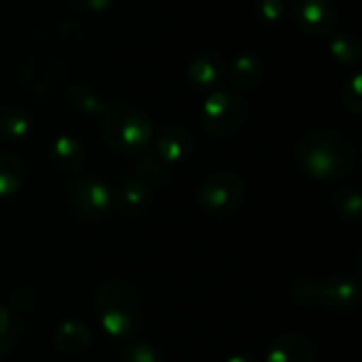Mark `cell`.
I'll use <instances>...</instances> for the list:
<instances>
[{"mask_svg":"<svg viewBox=\"0 0 362 362\" xmlns=\"http://www.w3.org/2000/svg\"><path fill=\"white\" fill-rule=\"evenodd\" d=\"M335 212L350 225H358L362 221V197L356 185H346L335 191L333 195Z\"/></svg>","mask_w":362,"mask_h":362,"instance_id":"18","label":"cell"},{"mask_svg":"<svg viewBox=\"0 0 362 362\" xmlns=\"http://www.w3.org/2000/svg\"><path fill=\"white\" fill-rule=\"evenodd\" d=\"M361 74H354L350 83L344 87V106L352 110L354 115H361L362 110V93H361Z\"/></svg>","mask_w":362,"mask_h":362,"instance_id":"24","label":"cell"},{"mask_svg":"<svg viewBox=\"0 0 362 362\" xmlns=\"http://www.w3.org/2000/svg\"><path fill=\"white\" fill-rule=\"evenodd\" d=\"M227 362H257L255 358L246 356V354H233L231 358H227Z\"/></svg>","mask_w":362,"mask_h":362,"instance_id":"29","label":"cell"},{"mask_svg":"<svg viewBox=\"0 0 362 362\" xmlns=\"http://www.w3.org/2000/svg\"><path fill=\"white\" fill-rule=\"evenodd\" d=\"M34 305H36V291L34 288L23 286L13 295V301H11L13 312H30Z\"/></svg>","mask_w":362,"mask_h":362,"instance_id":"27","label":"cell"},{"mask_svg":"<svg viewBox=\"0 0 362 362\" xmlns=\"http://www.w3.org/2000/svg\"><path fill=\"white\" fill-rule=\"evenodd\" d=\"M246 117H248V104L240 93L229 89L210 93L202 110L204 129L218 140L235 136L244 127Z\"/></svg>","mask_w":362,"mask_h":362,"instance_id":"4","label":"cell"},{"mask_svg":"<svg viewBox=\"0 0 362 362\" xmlns=\"http://www.w3.org/2000/svg\"><path fill=\"white\" fill-rule=\"evenodd\" d=\"M91 331L78 320H66L53 333V344L64 354H81L91 346Z\"/></svg>","mask_w":362,"mask_h":362,"instance_id":"13","label":"cell"},{"mask_svg":"<svg viewBox=\"0 0 362 362\" xmlns=\"http://www.w3.org/2000/svg\"><path fill=\"white\" fill-rule=\"evenodd\" d=\"M295 159L310 178L333 182L346 178L354 170L356 151L341 132L314 127L299 138L295 146Z\"/></svg>","mask_w":362,"mask_h":362,"instance_id":"1","label":"cell"},{"mask_svg":"<svg viewBox=\"0 0 362 362\" xmlns=\"http://www.w3.org/2000/svg\"><path fill=\"white\" fill-rule=\"evenodd\" d=\"M293 21L303 34H331L337 23V4L335 0H293Z\"/></svg>","mask_w":362,"mask_h":362,"instance_id":"8","label":"cell"},{"mask_svg":"<svg viewBox=\"0 0 362 362\" xmlns=\"http://www.w3.org/2000/svg\"><path fill=\"white\" fill-rule=\"evenodd\" d=\"M361 282L354 276L333 274L316 286V301L331 314H352L361 303Z\"/></svg>","mask_w":362,"mask_h":362,"instance_id":"7","label":"cell"},{"mask_svg":"<svg viewBox=\"0 0 362 362\" xmlns=\"http://www.w3.org/2000/svg\"><path fill=\"white\" fill-rule=\"evenodd\" d=\"M68 204L81 221H102L110 214L115 195L104 180L83 176L68 187Z\"/></svg>","mask_w":362,"mask_h":362,"instance_id":"6","label":"cell"},{"mask_svg":"<svg viewBox=\"0 0 362 362\" xmlns=\"http://www.w3.org/2000/svg\"><path fill=\"white\" fill-rule=\"evenodd\" d=\"M115 202H117V208L121 210L123 216L140 218L148 212V208L153 204L151 185L142 176H132L119 187Z\"/></svg>","mask_w":362,"mask_h":362,"instance_id":"10","label":"cell"},{"mask_svg":"<svg viewBox=\"0 0 362 362\" xmlns=\"http://www.w3.org/2000/svg\"><path fill=\"white\" fill-rule=\"evenodd\" d=\"M227 76L240 89H255L263 81V62L252 53H240L229 64Z\"/></svg>","mask_w":362,"mask_h":362,"instance_id":"15","label":"cell"},{"mask_svg":"<svg viewBox=\"0 0 362 362\" xmlns=\"http://www.w3.org/2000/svg\"><path fill=\"white\" fill-rule=\"evenodd\" d=\"M32 117L28 110L19 108V106H8L4 110H0V138L17 142L30 136L32 132Z\"/></svg>","mask_w":362,"mask_h":362,"instance_id":"16","label":"cell"},{"mask_svg":"<svg viewBox=\"0 0 362 362\" xmlns=\"http://www.w3.org/2000/svg\"><path fill=\"white\" fill-rule=\"evenodd\" d=\"M66 95H68L70 104H72L78 112H83V115L102 117V112H104L106 106H108V104L104 102L102 95H98L93 89H89V87H85V85H74V87H70V89L66 91Z\"/></svg>","mask_w":362,"mask_h":362,"instance_id":"19","label":"cell"},{"mask_svg":"<svg viewBox=\"0 0 362 362\" xmlns=\"http://www.w3.org/2000/svg\"><path fill=\"white\" fill-rule=\"evenodd\" d=\"M195 151V140L191 132L182 125H165L159 129L155 140V155L165 165H178L185 163Z\"/></svg>","mask_w":362,"mask_h":362,"instance_id":"9","label":"cell"},{"mask_svg":"<svg viewBox=\"0 0 362 362\" xmlns=\"http://www.w3.org/2000/svg\"><path fill=\"white\" fill-rule=\"evenodd\" d=\"M257 13L263 21L276 23L284 15V0H259L257 2Z\"/></svg>","mask_w":362,"mask_h":362,"instance_id":"25","label":"cell"},{"mask_svg":"<svg viewBox=\"0 0 362 362\" xmlns=\"http://www.w3.org/2000/svg\"><path fill=\"white\" fill-rule=\"evenodd\" d=\"M138 165H140V172L144 174L142 178H144L146 182H148V180H153V182H163V180L168 178L170 165H165V163L155 155V151L142 155V159H140Z\"/></svg>","mask_w":362,"mask_h":362,"instance_id":"23","label":"cell"},{"mask_svg":"<svg viewBox=\"0 0 362 362\" xmlns=\"http://www.w3.org/2000/svg\"><path fill=\"white\" fill-rule=\"evenodd\" d=\"M93 303L100 325L108 335L117 339H127L140 333L144 322L142 301L129 282L119 278L102 282L95 291Z\"/></svg>","mask_w":362,"mask_h":362,"instance_id":"2","label":"cell"},{"mask_svg":"<svg viewBox=\"0 0 362 362\" xmlns=\"http://www.w3.org/2000/svg\"><path fill=\"white\" fill-rule=\"evenodd\" d=\"M293 301L301 305H310L316 301V284L312 280H299L293 284Z\"/></svg>","mask_w":362,"mask_h":362,"instance_id":"26","label":"cell"},{"mask_svg":"<svg viewBox=\"0 0 362 362\" xmlns=\"http://www.w3.org/2000/svg\"><path fill=\"white\" fill-rule=\"evenodd\" d=\"M189 78L202 89H212V87H218L227 78V66L221 62L216 53L204 51L191 59Z\"/></svg>","mask_w":362,"mask_h":362,"instance_id":"12","label":"cell"},{"mask_svg":"<svg viewBox=\"0 0 362 362\" xmlns=\"http://www.w3.org/2000/svg\"><path fill=\"white\" fill-rule=\"evenodd\" d=\"M51 159L59 170L68 174H76L85 165V148L76 138L59 136L51 144Z\"/></svg>","mask_w":362,"mask_h":362,"instance_id":"14","label":"cell"},{"mask_svg":"<svg viewBox=\"0 0 362 362\" xmlns=\"http://www.w3.org/2000/svg\"><path fill=\"white\" fill-rule=\"evenodd\" d=\"M19 335L21 331L15 312L6 305H0V358H6L15 350Z\"/></svg>","mask_w":362,"mask_h":362,"instance_id":"21","label":"cell"},{"mask_svg":"<svg viewBox=\"0 0 362 362\" xmlns=\"http://www.w3.org/2000/svg\"><path fill=\"white\" fill-rule=\"evenodd\" d=\"M316 344L310 337L286 333L272 344L265 362H316Z\"/></svg>","mask_w":362,"mask_h":362,"instance_id":"11","label":"cell"},{"mask_svg":"<svg viewBox=\"0 0 362 362\" xmlns=\"http://www.w3.org/2000/svg\"><path fill=\"white\" fill-rule=\"evenodd\" d=\"M64 2L78 11H91V13H100L112 4V0H64Z\"/></svg>","mask_w":362,"mask_h":362,"instance_id":"28","label":"cell"},{"mask_svg":"<svg viewBox=\"0 0 362 362\" xmlns=\"http://www.w3.org/2000/svg\"><path fill=\"white\" fill-rule=\"evenodd\" d=\"M331 55L335 57V62L346 64V66H354L361 59V38L354 32H341L335 34L331 40Z\"/></svg>","mask_w":362,"mask_h":362,"instance_id":"20","label":"cell"},{"mask_svg":"<svg viewBox=\"0 0 362 362\" xmlns=\"http://www.w3.org/2000/svg\"><path fill=\"white\" fill-rule=\"evenodd\" d=\"M246 197V187L242 178L233 172H216L210 178L204 180V185L197 191L199 208L214 218H227L233 216Z\"/></svg>","mask_w":362,"mask_h":362,"instance_id":"5","label":"cell"},{"mask_svg":"<svg viewBox=\"0 0 362 362\" xmlns=\"http://www.w3.org/2000/svg\"><path fill=\"white\" fill-rule=\"evenodd\" d=\"M25 180V165L13 153H0V199L13 197Z\"/></svg>","mask_w":362,"mask_h":362,"instance_id":"17","label":"cell"},{"mask_svg":"<svg viewBox=\"0 0 362 362\" xmlns=\"http://www.w3.org/2000/svg\"><path fill=\"white\" fill-rule=\"evenodd\" d=\"M121 362H163V356L148 341H132L121 350Z\"/></svg>","mask_w":362,"mask_h":362,"instance_id":"22","label":"cell"},{"mask_svg":"<svg viewBox=\"0 0 362 362\" xmlns=\"http://www.w3.org/2000/svg\"><path fill=\"white\" fill-rule=\"evenodd\" d=\"M100 134L115 153L136 155L151 142L153 125L144 112L127 104H110L100 117Z\"/></svg>","mask_w":362,"mask_h":362,"instance_id":"3","label":"cell"}]
</instances>
